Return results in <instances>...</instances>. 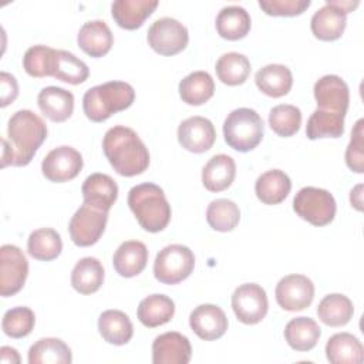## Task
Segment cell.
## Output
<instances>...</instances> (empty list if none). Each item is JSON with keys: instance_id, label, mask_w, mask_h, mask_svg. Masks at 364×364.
<instances>
[{"instance_id": "41", "label": "cell", "mask_w": 364, "mask_h": 364, "mask_svg": "<svg viewBox=\"0 0 364 364\" xmlns=\"http://www.w3.org/2000/svg\"><path fill=\"white\" fill-rule=\"evenodd\" d=\"M57 50L38 44L30 47L23 57L24 71L34 78L51 77Z\"/></svg>"}, {"instance_id": "2", "label": "cell", "mask_w": 364, "mask_h": 364, "mask_svg": "<svg viewBox=\"0 0 364 364\" xmlns=\"http://www.w3.org/2000/svg\"><path fill=\"white\" fill-rule=\"evenodd\" d=\"M7 136L13 151V166H26L46 141L47 125L33 111L20 109L9 119Z\"/></svg>"}, {"instance_id": "43", "label": "cell", "mask_w": 364, "mask_h": 364, "mask_svg": "<svg viewBox=\"0 0 364 364\" xmlns=\"http://www.w3.org/2000/svg\"><path fill=\"white\" fill-rule=\"evenodd\" d=\"M36 324L34 311L26 306H17L7 310L1 320V328L11 338H23L28 336Z\"/></svg>"}, {"instance_id": "12", "label": "cell", "mask_w": 364, "mask_h": 364, "mask_svg": "<svg viewBox=\"0 0 364 364\" xmlns=\"http://www.w3.org/2000/svg\"><path fill=\"white\" fill-rule=\"evenodd\" d=\"M277 304L287 311H300L314 299V284L304 274H287L279 280L274 290Z\"/></svg>"}, {"instance_id": "33", "label": "cell", "mask_w": 364, "mask_h": 364, "mask_svg": "<svg viewBox=\"0 0 364 364\" xmlns=\"http://www.w3.org/2000/svg\"><path fill=\"white\" fill-rule=\"evenodd\" d=\"M215 82L209 73L193 71L179 82V97L188 105H202L213 97Z\"/></svg>"}, {"instance_id": "7", "label": "cell", "mask_w": 364, "mask_h": 364, "mask_svg": "<svg viewBox=\"0 0 364 364\" xmlns=\"http://www.w3.org/2000/svg\"><path fill=\"white\" fill-rule=\"evenodd\" d=\"M294 212L313 226H326L333 222L336 216L334 196L321 188L304 186L293 199Z\"/></svg>"}, {"instance_id": "18", "label": "cell", "mask_w": 364, "mask_h": 364, "mask_svg": "<svg viewBox=\"0 0 364 364\" xmlns=\"http://www.w3.org/2000/svg\"><path fill=\"white\" fill-rule=\"evenodd\" d=\"M84 203L108 212L118 198V185L107 173H91L81 186Z\"/></svg>"}, {"instance_id": "37", "label": "cell", "mask_w": 364, "mask_h": 364, "mask_svg": "<svg viewBox=\"0 0 364 364\" xmlns=\"http://www.w3.org/2000/svg\"><path fill=\"white\" fill-rule=\"evenodd\" d=\"M346 115L330 112L324 109H316L306 125V135L309 139L318 138H338L344 134Z\"/></svg>"}, {"instance_id": "27", "label": "cell", "mask_w": 364, "mask_h": 364, "mask_svg": "<svg viewBox=\"0 0 364 364\" xmlns=\"http://www.w3.org/2000/svg\"><path fill=\"white\" fill-rule=\"evenodd\" d=\"M250 27V16L240 6H226L216 16V31L225 40H240L247 36Z\"/></svg>"}, {"instance_id": "26", "label": "cell", "mask_w": 364, "mask_h": 364, "mask_svg": "<svg viewBox=\"0 0 364 364\" xmlns=\"http://www.w3.org/2000/svg\"><path fill=\"white\" fill-rule=\"evenodd\" d=\"M291 189V181L280 169H270L262 173L255 183L257 199L264 205H277L283 202Z\"/></svg>"}, {"instance_id": "29", "label": "cell", "mask_w": 364, "mask_h": 364, "mask_svg": "<svg viewBox=\"0 0 364 364\" xmlns=\"http://www.w3.org/2000/svg\"><path fill=\"white\" fill-rule=\"evenodd\" d=\"M175 314V303L165 294H151L138 304V320L149 328L166 324Z\"/></svg>"}, {"instance_id": "49", "label": "cell", "mask_w": 364, "mask_h": 364, "mask_svg": "<svg viewBox=\"0 0 364 364\" xmlns=\"http://www.w3.org/2000/svg\"><path fill=\"white\" fill-rule=\"evenodd\" d=\"M3 149H1V168H6L7 165H13V151L10 146L9 139L3 138Z\"/></svg>"}, {"instance_id": "44", "label": "cell", "mask_w": 364, "mask_h": 364, "mask_svg": "<svg viewBox=\"0 0 364 364\" xmlns=\"http://www.w3.org/2000/svg\"><path fill=\"white\" fill-rule=\"evenodd\" d=\"M363 128H364V119L360 118L351 131V139L346 149V164L355 173L364 172V129Z\"/></svg>"}, {"instance_id": "4", "label": "cell", "mask_w": 364, "mask_h": 364, "mask_svg": "<svg viewBox=\"0 0 364 364\" xmlns=\"http://www.w3.org/2000/svg\"><path fill=\"white\" fill-rule=\"evenodd\" d=\"M135 91L125 81H108L85 91L82 97V109L92 122H102L111 115L124 111L132 105Z\"/></svg>"}, {"instance_id": "39", "label": "cell", "mask_w": 364, "mask_h": 364, "mask_svg": "<svg viewBox=\"0 0 364 364\" xmlns=\"http://www.w3.org/2000/svg\"><path fill=\"white\" fill-rule=\"evenodd\" d=\"M88 75H90V70L82 60H80L70 51L57 50L51 77L63 82L77 85L87 81Z\"/></svg>"}, {"instance_id": "34", "label": "cell", "mask_w": 364, "mask_h": 364, "mask_svg": "<svg viewBox=\"0 0 364 364\" xmlns=\"http://www.w3.org/2000/svg\"><path fill=\"white\" fill-rule=\"evenodd\" d=\"M354 314L351 300L340 293H331L321 299L317 306L318 318L330 327L346 326Z\"/></svg>"}, {"instance_id": "6", "label": "cell", "mask_w": 364, "mask_h": 364, "mask_svg": "<svg viewBox=\"0 0 364 364\" xmlns=\"http://www.w3.org/2000/svg\"><path fill=\"white\" fill-rule=\"evenodd\" d=\"M193 267V252L185 245L173 243L158 252L154 262V276L164 284H176L188 279Z\"/></svg>"}, {"instance_id": "31", "label": "cell", "mask_w": 364, "mask_h": 364, "mask_svg": "<svg viewBox=\"0 0 364 364\" xmlns=\"http://www.w3.org/2000/svg\"><path fill=\"white\" fill-rule=\"evenodd\" d=\"M321 336V328L310 317L291 318L284 327V338L296 351H310L316 347Z\"/></svg>"}, {"instance_id": "35", "label": "cell", "mask_w": 364, "mask_h": 364, "mask_svg": "<svg viewBox=\"0 0 364 364\" xmlns=\"http://www.w3.org/2000/svg\"><path fill=\"white\" fill-rule=\"evenodd\" d=\"M71 361V350L60 338H40L28 350L30 364H70Z\"/></svg>"}, {"instance_id": "13", "label": "cell", "mask_w": 364, "mask_h": 364, "mask_svg": "<svg viewBox=\"0 0 364 364\" xmlns=\"http://www.w3.org/2000/svg\"><path fill=\"white\" fill-rule=\"evenodd\" d=\"M82 169V156L73 146L63 145L51 149L41 162V172L50 182H68Z\"/></svg>"}, {"instance_id": "42", "label": "cell", "mask_w": 364, "mask_h": 364, "mask_svg": "<svg viewBox=\"0 0 364 364\" xmlns=\"http://www.w3.org/2000/svg\"><path fill=\"white\" fill-rule=\"evenodd\" d=\"M269 125L279 136H291L300 129L301 111L291 104L276 105L269 112Z\"/></svg>"}, {"instance_id": "1", "label": "cell", "mask_w": 364, "mask_h": 364, "mask_svg": "<svg viewBox=\"0 0 364 364\" xmlns=\"http://www.w3.org/2000/svg\"><path fill=\"white\" fill-rule=\"evenodd\" d=\"M102 149L109 165L121 176L139 175L149 166L148 148L132 128H109L102 138Z\"/></svg>"}, {"instance_id": "38", "label": "cell", "mask_w": 364, "mask_h": 364, "mask_svg": "<svg viewBox=\"0 0 364 364\" xmlns=\"http://www.w3.org/2000/svg\"><path fill=\"white\" fill-rule=\"evenodd\" d=\"M216 75L226 85H240L250 74V61L240 53H225L216 61Z\"/></svg>"}, {"instance_id": "20", "label": "cell", "mask_w": 364, "mask_h": 364, "mask_svg": "<svg viewBox=\"0 0 364 364\" xmlns=\"http://www.w3.org/2000/svg\"><path fill=\"white\" fill-rule=\"evenodd\" d=\"M77 43L85 54L94 58H100L111 50L114 44V36L105 21L91 20L81 26L77 34Z\"/></svg>"}, {"instance_id": "5", "label": "cell", "mask_w": 364, "mask_h": 364, "mask_svg": "<svg viewBox=\"0 0 364 364\" xmlns=\"http://www.w3.org/2000/svg\"><path fill=\"white\" fill-rule=\"evenodd\" d=\"M264 125L262 117L252 108L233 109L223 122L226 144L239 152L255 149L263 139Z\"/></svg>"}, {"instance_id": "40", "label": "cell", "mask_w": 364, "mask_h": 364, "mask_svg": "<svg viewBox=\"0 0 364 364\" xmlns=\"http://www.w3.org/2000/svg\"><path fill=\"white\" fill-rule=\"evenodd\" d=\"M206 220L213 230L230 232L240 220L239 206L230 199H215L208 205Z\"/></svg>"}, {"instance_id": "28", "label": "cell", "mask_w": 364, "mask_h": 364, "mask_svg": "<svg viewBox=\"0 0 364 364\" xmlns=\"http://www.w3.org/2000/svg\"><path fill=\"white\" fill-rule=\"evenodd\" d=\"M255 81L263 94L279 98L289 94L291 90L293 75L291 71L283 64H269L256 73Z\"/></svg>"}, {"instance_id": "50", "label": "cell", "mask_w": 364, "mask_h": 364, "mask_svg": "<svg viewBox=\"0 0 364 364\" xmlns=\"http://www.w3.org/2000/svg\"><path fill=\"white\" fill-rule=\"evenodd\" d=\"M333 6H336L337 9H340L341 11H344L346 14H348L350 11H353L358 4H360V1L358 0H354V1H351V0H328Z\"/></svg>"}, {"instance_id": "22", "label": "cell", "mask_w": 364, "mask_h": 364, "mask_svg": "<svg viewBox=\"0 0 364 364\" xmlns=\"http://www.w3.org/2000/svg\"><path fill=\"white\" fill-rule=\"evenodd\" d=\"M156 0H117L111 4L115 23L125 30H136L158 7Z\"/></svg>"}, {"instance_id": "15", "label": "cell", "mask_w": 364, "mask_h": 364, "mask_svg": "<svg viewBox=\"0 0 364 364\" xmlns=\"http://www.w3.org/2000/svg\"><path fill=\"white\" fill-rule=\"evenodd\" d=\"M216 139L213 124L205 117H191L178 127V141L189 152L202 154L209 151Z\"/></svg>"}, {"instance_id": "32", "label": "cell", "mask_w": 364, "mask_h": 364, "mask_svg": "<svg viewBox=\"0 0 364 364\" xmlns=\"http://www.w3.org/2000/svg\"><path fill=\"white\" fill-rule=\"evenodd\" d=\"M104 283V267L95 257L80 259L71 272V286L81 294H92Z\"/></svg>"}, {"instance_id": "19", "label": "cell", "mask_w": 364, "mask_h": 364, "mask_svg": "<svg viewBox=\"0 0 364 364\" xmlns=\"http://www.w3.org/2000/svg\"><path fill=\"white\" fill-rule=\"evenodd\" d=\"M347 26V14L333 6L328 0L326 4L318 9L310 21L311 33L316 38L321 41H334L338 40Z\"/></svg>"}, {"instance_id": "14", "label": "cell", "mask_w": 364, "mask_h": 364, "mask_svg": "<svg viewBox=\"0 0 364 364\" xmlns=\"http://www.w3.org/2000/svg\"><path fill=\"white\" fill-rule=\"evenodd\" d=\"M313 92L318 109L346 115L350 104V91L341 77L334 74L323 75L316 81Z\"/></svg>"}, {"instance_id": "3", "label": "cell", "mask_w": 364, "mask_h": 364, "mask_svg": "<svg viewBox=\"0 0 364 364\" xmlns=\"http://www.w3.org/2000/svg\"><path fill=\"white\" fill-rule=\"evenodd\" d=\"M128 206L139 226L151 233L164 230L171 220V205L166 196L155 183L145 182L131 188Z\"/></svg>"}, {"instance_id": "10", "label": "cell", "mask_w": 364, "mask_h": 364, "mask_svg": "<svg viewBox=\"0 0 364 364\" xmlns=\"http://www.w3.org/2000/svg\"><path fill=\"white\" fill-rule=\"evenodd\" d=\"M232 309L240 323L257 324L267 314V294L264 289L256 283L240 284L232 294Z\"/></svg>"}, {"instance_id": "45", "label": "cell", "mask_w": 364, "mask_h": 364, "mask_svg": "<svg viewBox=\"0 0 364 364\" xmlns=\"http://www.w3.org/2000/svg\"><path fill=\"white\" fill-rule=\"evenodd\" d=\"M310 0H259V7L274 17L300 16L310 7Z\"/></svg>"}, {"instance_id": "48", "label": "cell", "mask_w": 364, "mask_h": 364, "mask_svg": "<svg viewBox=\"0 0 364 364\" xmlns=\"http://www.w3.org/2000/svg\"><path fill=\"white\" fill-rule=\"evenodd\" d=\"M350 202L351 206H354L358 212L363 210V183H358L355 188L351 189Z\"/></svg>"}, {"instance_id": "17", "label": "cell", "mask_w": 364, "mask_h": 364, "mask_svg": "<svg viewBox=\"0 0 364 364\" xmlns=\"http://www.w3.org/2000/svg\"><path fill=\"white\" fill-rule=\"evenodd\" d=\"M192 347L186 336L178 331H168L158 336L152 343L154 364H188Z\"/></svg>"}, {"instance_id": "16", "label": "cell", "mask_w": 364, "mask_h": 364, "mask_svg": "<svg viewBox=\"0 0 364 364\" xmlns=\"http://www.w3.org/2000/svg\"><path fill=\"white\" fill-rule=\"evenodd\" d=\"M228 317L216 304H200L189 316V326L193 333L206 341L220 338L228 330Z\"/></svg>"}, {"instance_id": "24", "label": "cell", "mask_w": 364, "mask_h": 364, "mask_svg": "<svg viewBox=\"0 0 364 364\" xmlns=\"http://www.w3.org/2000/svg\"><path fill=\"white\" fill-rule=\"evenodd\" d=\"M236 176V164L225 154L213 155L202 169V183L209 192L228 189Z\"/></svg>"}, {"instance_id": "30", "label": "cell", "mask_w": 364, "mask_h": 364, "mask_svg": "<svg viewBox=\"0 0 364 364\" xmlns=\"http://www.w3.org/2000/svg\"><path fill=\"white\" fill-rule=\"evenodd\" d=\"M98 331L107 343L124 346L132 338L134 326L124 311L105 310L98 318Z\"/></svg>"}, {"instance_id": "8", "label": "cell", "mask_w": 364, "mask_h": 364, "mask_svg": "<svg viewBox=\"0 0 364 364\" xmlns=\"http://www.w3.org/2000/svg\"><path fill=\"white\" fill-rule=\"evenodd\" d=\"M108 222V212L82 203L73 215L68 232L74 245L88 247L95 245L102 236Z\"/></svg>"}, {"instance_id": "46", "label": "cell", "mask_w": 364, "mask_h": 364, "mask_svg": "<svg viewBox=\"0 0 364 364\" xmlns=\"http://www.w3.org/2000/svg\"><path fill=\"white\" fill-rule=\"evenodd\" d=\"M0 105L7 107L18 95V85L16 78L9 73L0 74Z\"/></svg>"}, {"instance_id": "11", "label": "cell", "mask_w": 364, "mask_h": 364, "mask_svg": "<svg viewBox=\"0 0 364 364\" xmlns=\"http://www.w3.org/2000/svg\"><path fill=\"white\" fill-rule=\"evenodd\" d=\"M28 274V262L20 247L3 245L0 247V294L3 297L18 293Z\"/></svg>"}, {"instance_id": "36", "label": "cell", "mask_w": 364, "mask_h": 364, "mask_svg": "<svg viewBox=\"0 0 364 364\" xmlns=\"http://www.w3.org/2000/svg\"><path fill=\"white\" fill-rule=\"evenodd\" d=\"M27 250L31 257L41 262H50L60 256L63 250L61 236L51 228L36 229L27 240Z\"/></svg>"}, {"instance_id": "21", "label": "cell", "mask_w": 364, "mask_h": 364, "mask_svg": "<svg viewBox=\"0 0 364 364\" xmlns=\"http://www.w3.org/2000/svg\"><path fill=\"white\" fill-rule=\"evenodd\" d=\"M37 104L44 117L53 122L67 121L74 111V95L61 87H46L38 92Z\"/></svg>"}, {"instance_id": "25", "label": "cell", "mask_w": 364, "mask_h": 364, "mask_svg": "<svg viewBox=\"0 0 364 364\" xmlns=\"http://www.w3.org/2000/svg\"><path fill=\"white\" fill-rule=\"evenodd\" d=\"M326 355L331 364H361L364 347L355 336L337 333L327 340Z\"/></svg>"}, {"instance_id": "47", "label": "cell", "mask_w": 364, "mask_h": 364, "mask_svg": "<svg viewBox=\"0 0 364 364\" xmlns=\"http://www.w3.org/2000/svg\"><path fill=\"white\" fill-rule=\"evenodd\" d=\"M0 361L3 364H18L20 363V355L16 348L3 346L0 348Z\"/></svg>"}, {"instance_id": "23", "label": "cell", "mask_w": 364, "mask_h": 364, "mask_svg": "<svg viewBox=\"0 0 364 364\" xmlns=\"http://www.w3.org/2000/svg\"><path fill=\"white\" fill-rule=\"evenodd\" d=\"M148 262V249L139 240H127L114 253L112 264L122 277H134L142 273Z\"/></svg>"}, {"instance_id": "9", "label": "cell", "mask_w": 364, "mask_h": 364, "mask_svg": "<svg viewBox=\"0 0 364 364\" xmlns=\"http://www.w3.org/2000/svg\"><path fill=\"white\" fill-rule=\"evenodd\" d=\"M189 34L186 27L172 17L155 20L148 30V44L161 55H175L186 48Z\"/></svg>"}]
</instances>
